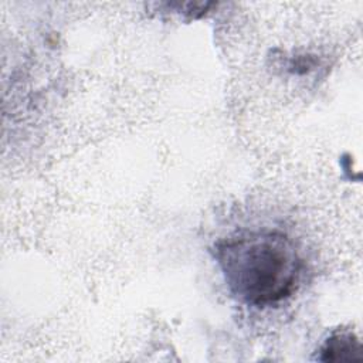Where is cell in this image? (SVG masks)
<instances>
[{
  "mask_svg": "<svg viewBox=\"0 0 363 363\" xmlns=\"http://www.w3.org/2000/svg\"><path fill=\"white\" fill-rule=\"evenodd\" d=\"M216 259L230 291L252 306H268L296 288L302 259L281 231H245L216 244Z\"/></svg>",
  "mask_w": 363,
  "mask_h": 363,
  "instance_id": "cell-1",
  "label": "cell"
},
{
  "mask_svg": "<svg viewBox=\"0 0 363 363\" xmlns=\"http://www.w3.org/2000/svg\"><path fill=\"white\" fill-rule=\"evenodd\" d=\"M319 360H360L362 346L359 339L350 332H337L326 339L320 347Z\"/></svg>",
  "mask_w": 363,
  "mask_h": 363,
  "instance_id": "cell-2",
  "label": "cell"
}]
</instances>
